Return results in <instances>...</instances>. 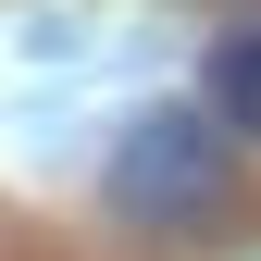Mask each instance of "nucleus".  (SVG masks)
Here are the masks:
<instances>
[{
	"instance_id": "obj_1",
	"label": "nucleus",
	"mask_w": 261,
	"mask_h": 261,
	"mask_svg": "<svg viewBox=\"0 0 261 261\" xmlns=\"http://www.w3.org/2000/svg\"><path fill=\"white\" fill-rule=\"evenodd\" d=\"M224 199V124L212 112H137L112 137V212L124 224H199Z\"/></svg>"
},
{
	"instance_id": "obj_2",
	"label": "nucleus",
	"mask_w": 261,
	"mask_h": 261,
	"mask_svg": "<svg viewBox=\"0 0 261 261\" xmlns=\"http://www.w3.org/2000/svg\"><path fill=\"white\" fill-rule=\"evenodd\" d=\"M199 112L224 124V137H249V149H261V25L212 38V62H199Z\"/></svg>"
}]
</instances>
